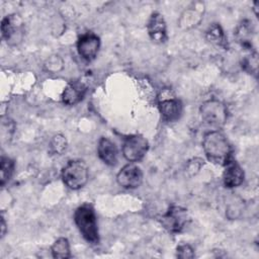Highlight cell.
I'll list each match as a JSON object with an SVG mask.
<instances>
[{
  "label": "cell",
  "instance_id": "cell-1",
  "mask_svg": "<svg viewBox=\"0 0 259 259\" xmlns=\"http://www.w3.org/2000/svg\"><path fill=\"white\" fill-rule=\"evenodd\" d=\"M202 148L207 160L211 163L225 165L231 159V145L220 131L213 130L204 134Z\"/></svg>",
  "mask_w": 259,
  "mask_h": 259
},
{
  "label": "cell",
  "instance_id": "cell-2",
  "mask_svg": "<svg viewBox=\"0 0 259 259\" xmlns=\"http://www.w3.org/2000/svg\"><path fill=\"white\" fill-rule=\"evenodd\" d=\"M74 222L82 237L90 244L99 242V232L94 208L89 203L77 207L74 212Z\"/></svg>",
  "mask_w": 259,
  "mask_h": 259
},
{
  "label": "cell",
  "instance_id": "cell-3",
  "mask_svg": "<svg viewBox=\"0 0 259 259\" xmlns=\"http://www.w3.org/2000/svg\"><path fill=\"white\" fill-rule=\"evenodd\" d=\"M64 183L73 190L82 188L88 180V167L82 160L69 161L62 170Z\"/></svg>",
  "mask_w": 259,
  "mask_h": 259
},
{
  "label": "cell",
  "instance_id": "cell-4",
  "mask_svg": "<svg viewBox=\"0 0 259 259\" xmlns=\"http://www.w3.org/2000/svg\"><path fill=\"white\" fill-rule=\"evenodd\" d=\"M199 113L202 121L210 126H223L228 117L226 105L218 99H208L204 101L199 108Z\"/></svg>",
  "mask_w": 259,
  "mask_h": 259
},
{
  "label": "cell",
  "instance_id": "cell-5",
  "mask_svg": "<svg viewBox=\"0 0 259 259\" xmlns=\"http://www.w3.org/2000/svg\"><path fill=\"white\" fill-rule=\"evenodd\" d=\"M182 103L170 89H163L158 95V109L162 119L176 121L182 114Z\"/></svg>",
  "mask_w": 259,
  "mask_h": 259
},
{
  "label": "cell",
  "instance_id": "cell-6",
  "mask_svg": "<svg viewBox=\"0 0 259 259\" xmlns=\"http://www.w3.org/2000/svg\"><path fill=\"white\" fill-rule=\"evenodd\" d=\"M160 223L168 232L180 233L187 227L189 215L185 208L173 205L160 218Z\"/></svg>",
  "mask_w": 259,
  "mask_h": 259
},
{
  "label": "cell",
  "instance_id": "cell-7",
  "mask_svg": "<svg viewBox=\"0 0 259 259\" xmlns=\"http://www.w3.org/2000/svg\"><path fill=\"white\" fill-rule=\"evenodd\" d=\"M148 149L149 143L142 135L128 136L122 143V155L132 163L141 161L146 156Z\"/></svg>",
  "mask_w": 259,
  "mask_h": 259
},
{
  "label": "cell",
  "instance_id": "cell-8",
  "mask_svg": "<svg viewBox=\"0 0 259 259\" xmlns=\"http://www.w3.org/2000/svg\"><path fill=\"white\" fill-rule=\"evenodd\" d=\"M2 37L9 45H17L23 36V22L18 14L6 15L1 22Z\"/></svg>",
  "mask_w": 259,
  "mask_h": 259
},
{
  "label": "cell",
  "instance_id": "cell-9",
  "mask_svg": "<svg viewBox=\"0 0 259 259\" xmlns=\"http://www.w3.org/2000/svg\"><path fill=\"white\" fill-rule=\"evenodd\" d=\"M116 181L123 188H137L143 182V172L138 165L131 162L119 170L116 175Z\"/></svg>",
  "mask_w": 259,
  "mask_h": 259
},
{
  "label": "cell",
  "instance_id": "cell-10",
  "mask_svg": "<svg viewBox=\"0 0 259 259\" xmlns=\"http://www.w3.org/2000/svg\"><path fill=\"white\" fill-rule=\"evenodd\" d=\"M99 48L100 39L93 32H87L81 35L77 41L78 53L87 62H91L96 58Z\"/></svg>",
  "mask_w": 259,
  "mask_h": 259
},
{
  "label": "cell",
  "instance_id": "cell-11",
  "mask_svg": "<svg viewBox=\"0 0 259 259\" xmlns=\"http://www.w3.org/2000/svg\"><path fill=\"white\" fill-rule=\"evenodd\" d=\"M147 30L151 39L162 44L167 40V26L163 15L159 12H153L148 20Z\"/></svg>",
  "mask_w": 259,
  "mask_h": 259
},
{
  "label": "cell",
  "instance_id": "cell-12",
  "mask_svg": "<svg viewBox=\"0 0 259 259\" xmlns=\"http://www.w3.org/2000/svg\"><path fill=\"white\" fill-rule=\"evenodd\" d=\"M224 166L225 170L223 172V182L225 186L228 188H234L241 185L245 177L241 166L232 158Z\"/></svg>",
  "mask_w": 259,
  "mask_h": 259
},
{
  "label": "cell",
  "instance_id": "cell-13",
  "mask_svg": "<svg viewBox=\"0 0 259 259\" xmlns=\"http://www.w3.org/2000/svg\"><path fill=\"white\" fill-rule=\"evenodd\" d=\"M87 92V86L81 81H72L62 93V101L66 105H75L79 103Z\"/></svg>",
  "mask_w": 259,
  "mask_h": 259
},
{
  "label": "cell",
  "instance_id": "cell-14",
  "mask_svg": "<svg viewBox=\"0 0 259 259\" xmlns=\"http://www.w3.org/2000/svg\"><path fill=\"white\" fill-rule=\"evenodd\" d=\"M97 154L99 159L108 166H114L117 162V149L115 144L107 138H101L98 141Z\"/></svg>",
  "mask_w": 259,
  "mask_h": 259
},
{
  "label": "cell",
  "instance_id": "cell-15",
  "mask_svg": "<svg viewBox=\"0 0 259 259\" xmlns=\"http://www.w3.org/2000/svg\"><path fill=\"white\" fill-rule=\"evenodd\" d=\"M196 4L194 5V7H191L190 9H187L183 12L179 20L180 26L184 28H190L197 25L200 22L202 17L203 5H201L200 7H196Z\"/></svg>",
  "mask_w": 259,
  "mask_h": 259
},
{
  "label": "cell",
  "instance_id": "cell-16",
  "mask_svg": "<svg viewBox=\"0 0 259 259\" xmlns=\"http://www.w3.org/2000/svg\"><path fill=\"white\" fill-rule=\"evenodd\" d=\"M206 39L213 46L222 49L228 48V41L222 26L219 23H212L208 26L205 32Z\"/></svg>",
  "mask_w": 259,
  "mask_h": 259
},
{
  "label": "cell",
  "instance_id": "cell-17",
  "mask_svg": "<svg viewBox=\"0 0 259 259\" xmlns=\"http://www.w3.org/2000/svg\"><path fill=\"white\" fill-rule=\"evenodd\" d=\"M52 256L57 259H67L71 257L70 252V244L67 238H59L57 239L52 247H51Z\"/></svg>",
  "mask_w": 259,
  "mask_h": 259
},
{
  "label": "cell",
  "instance_id": "cell-18",
  "mask_svg": "<svg viewBox=\"0 0 259 259\" xmlns=\"http://www.w3.org/2000/svg\"><path fill=\"white\" fill-rule=\"evenodd\" d=\"M14 172V161L8 157H1L0 160V185L4 186Z\"/></svg>",
  "mask_w": 259,
  "mask_h": 259
},
{
  "label": "cell",
  "instance_id": "cell-19",
  "mask_svg": "<svg viewBox=\"0 0 259 259\" xmlns=\"http://www.w3.org/2000/svg\"><path fill=\"white\" fill-rule=\"evenodd\" d=\"M236 37L244 48H251V23L243 21L236 30Z\"/></svg>",
  "mask_w": 259,
  "mask_h": 259
},
{
  "label": "cell",
  "instance_id": "cell-20",
  "mask_svg": "<svg viewBox=\"0 0 259 259\" xmlns=\"http://www.w3.org/2000/svg\"><path fill=\"white\" fill-rule=\"evenodd\" d=\"M67 147H68L67 140L61 134L55 135L50 142L51 151L57 155H62L67 150Z\"/></svg>",
  "mask_w": 259,
  "mask_h": 259
},
{
  "label": "cell",
  "instance_id": "cell-21",
  "mask_svg": "<svg viewBox=\"0 0 259 259\" xmlns=\"http://www.w3.org/2000/svg\"><path fill=\"white\" fill-rule=\"evenodd\" d=\"M242 67L243 69L250 73V74H257V67H258V58H257V54L253 53L249 56H247L242 63Z\"/></svg>",
  "mask_w": 259,
  "mask_h": 259
},
{
  "label": "cell",
  "instance_id": "cell-22",
  "mask_svg": "<svg viewBox=\"0 0 259 259\" xmlns=\"http://www.w3.org/2000/svg\"><path fill=\"white\" fill-rule=\"evenodd\" d=\"M63 65H64L63 60L59 56H52L45 63L46 69L53 73H56V72H59L60 70H62Z\"/></svg>",
  "mask_w": 259,
  "mask_h": 259
},
{
  "label": "cell",
  "instance_id": "cell-23",
  "mask_svg": "<svg viewBox=\"0 0 259 259\" xmlns=\"http://www.w3.org/2000/svg\"><path fill=\"white\" fill-rule=\"evenodd\" d=\"M177 257L181 259H190L194 257L193 248L188 244H181L176 249Z\"/></svg>",
  "mask_w": 259,
  "mask_h": 259
},
{
  "label": "cell",
  "instance_id": "cell-24",
  "mask_svg": "<svg viewBox=\"0 0 259 259\" xmlns=\"http://www.w3.org/2000/svg\"><path fill=\"white\" fill-rule=\"evenodd\" d=\"M196 161H197V159H194L193 160L194 164L192 162H189V164H188V171L192 172V174H195L199 170V168L201 166V162H203L200 159H198V162H196Z\"/></svg>",
  "mask_w": 259,
  "mask_h": 259
},
{
  "label": "cell",
  "instance_id": "cell-25",
  "mask_svg": "<svg viewBox=\"0 0 259 259\" xmlns=\"http://www.w3.org/2000/svg\"><path fill=\"white\" fill-rule=\"evenodd\" d=\"M6 233V223L4 221V218L1 217V237H4Z\"/></svg>",
  "mask_w": 259,
  "mask_h": 259
}]
</instances>
